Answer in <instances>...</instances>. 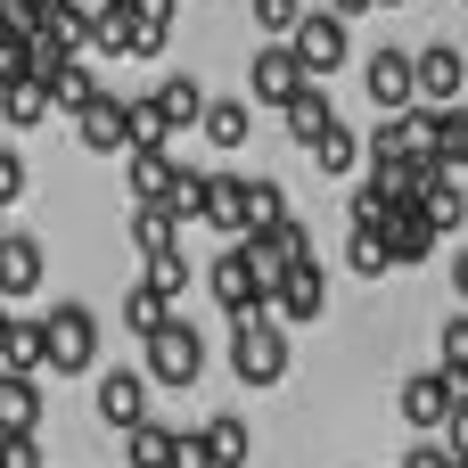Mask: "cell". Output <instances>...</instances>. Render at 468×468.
Wrapping results in <instances>:
<instances>
[{
    "label": "cell",
    "instance_id": "1",
    "mask_svg": "<svg viewBox=\"0 0 468 468\" xmlns=\"http://www.w3.org/2000/svg\"><path fill=\"white\" fill-rule=\"evenodd\" d=\"M206 288H214V304H222L230 321H263V313H271V288H280V271L255 255V239H230V247L214 255Z\"/></svg>",
    "mask_w": 468,
    "mask_h": 468
},
{
    "label": "cell",
    "instance_id": "2",
    "mask_svg": "<svg viewBox=\"0 0 468 468\" xmlns=\"http://www.w3.org/2000/svg\"><path fill=\"white\" fill-rule=\"evenodd\" d=\"M230 378L239 387H280L288 378V329L263 313V321H230Z\"/></svg>",
    "mask_w": 468,
    "mask_h": 468
},
{
    "label": "cell",
    "instance_id": "3",
    "mask_svg": "<svg viewBox=\"0 0 468 468\" xmlns=\"http://www.w3.org/2000/svg\"><path fill=\"white\" fill-rule=\"evenodd\" d=\"M49 378H82L99 370V313L90 304H49Z\"/></svg>",
    "mask_w": 468,
    "mask_h": 468
},
{
    "label": "cell",
    "instance_id": "4",
    "mask_svg": "<svg viewBox=\"0 0 468 468\" xmlns=\"http://www.w3.org/2000/svg\"><path fill=\"white\" fill-rule=\"evenodd\" d=\"M461 403H468V387L452 378V370H411V378H403V395H395L403 428H420V436H444Z\"/></svg>",
    "mask_w": 468,
    "mask_h": 468
},
{
    "label": "cell",
    "instance_id": "5",
    "mask_svg": "<svg viewBox=\"0 0 468 468\" xmlns=\"http://www.w3.org/2000/svg\"><path fill=\"white\" fill-rule=\"evenodd\" d=\"M148 387H197L206 378V337L189 329V321H173V329H156L148 337Z\"/></svg>",
    "mask_w": 468,
    "mask_h": 468
},
{
    "label": "cell",
    "instance_id": "6",
    "mask_svg": "<svg viewBox=\"0 0 468 468\" xmlns=\"http://www.w3.org/2000/svg\"><path fill=\"white\" fill-rule=\"evenodd\" d=\"M362 90H370L378 115H411L420 107V49H378L362 66Z\"/></svg>",
    "mask_w": 468,
    "mask_h": 468
},
{
    "label": "cell",
    "instance_id": "7",
    "mask_svg": "<svg viewBox=\"0 0 468 468\" xmlns=\"http://www.w3.org/2000/svg\"><path fill=\"white\" fill-rule=\"evenodd\" d=\"M304 82H313V74H304V58H296L288 41H263V49L247 58V99H255V107H288Z\"/></svg>",
    "mask_w": 468,
    "mask_h": 468
},
{
    "label": "cell",
    "instance_id": "8",
    "mask_svg": "<svg viewBox=\"0 0 468 468\" xmlns=\"http://www.w3.org/2000/svg\"><path fill=\"white\" fill-rule=\"evenodd\" d=\"M321 313H329V271H321V255H313V263H288L280 288H271V321L304 329V321H321Z\"/></svg>",
    "mask_w": 468,
    "mask_h": 468
},
{
    "label": "cell",
    "instance_id": "9",
    "mask_svg": "<svg viewBox=\"0 0 468 468\" xmlns=\"http://www.w3.org/2000/svg\"><path fill=\"white\" fill-rule=\"evenodd\" d=\"M41 280H49V247H41L33 230H8V239H0V304L41 296Z\"/></svg>",
    "mask_w": 468,
    "mask_h": 468
},
{
    "label": "cell",
    "instance_id": "10",
    "mask_svg": "<svg viewBox=\"0 0 468 468\" xmlns=\"http://www.w3.org/2000/svg\"><path fill=\"white\" fill-rule=\"evenodd\" d=\"M288 49H296V58H304V74L321 82V74H337V66H346V49H354V41H346V16H337V8H321V16H304V25L288 33Z\"/></svg>",
    "mask_w": 468,
    "mask_h": 468
},
{
    "label": "cell",
    "instance_id": "11",
    "mask_svg": "<svg viewBox=\"0 0 468 468\" xmlns=\"http://www.w3.org/2000/svg\"><path fill=\"white\" fill-rule=\"evenodd\" d=\"M90 403H99V420L107 428H148V370H99V387H90Z\"/></svg>",
    "mask_w": 468,
    "mask_h": 468
},
{
    "label": "cell",
    "instance_id": "12",
    "mask_svg": "<svg viewBox=\"0 0 468 468\" xmlns=\"http://www.w3.org/2000/svg\"><path fill=\"white\" fill-rule=\"evenodd\" d=\"M420 107H468V58L452 41L420 49Z\"/></svg>",
    "mask_w": 468,
    "mask_h": 468
},
{
    "label": "cell",
    "instance_id": "13",
    "mask_svg": "<svg viewBox=\"0 0 468 468\" xmlns=\"http://www.w3.org/2000/svg\"><path fill=\"white\" fill-rule=\"evenodd\" d=\"M74 140H82L90 156H132V99H99V107L74 123Z\"/></svg>",
    "mask_w": 468,
    "mask_h": 468
},
{
    "label": "cell",
    "instance_id": "14",
    "mask_svg": "<svg viewBox=\"0 0 468 468\" xmlns=\"http://www.w3.org/2000/svg\"><path fill=\"white\" fill-rule=\"evenodd\" d=\"M173 181H181L173 148H132V156H123V189H132L140 206H165V197H173Z\"/></svg>",
    "mask_w": 468,
    "mask_h": 468
},
{
    "label": "cell",
    "instance_id": "15",
    "mask_svg": "<svg viewBox=\"0 0 468 468\" xmlns=\"http://www.w3.org/2000/svg\"><path fill=\"white\" fill-rule=\"evenodd\" d=\"M0 436H41V378L0 370Z\"/></svg>",
    "mask_w": 468,
    "mask_h": 468
},
{
    "label": "cell",
    "instance_id": "16",
    "mask_svg": "<svg viewBox=\"0 0 468 468\" xmlns=\"http://www.w3.org/2000/svg\"><path fill=\"white\" fill-rule=\"evenodd\" d=\"M41 82H49V107H58V115H74V123L107 99V90H99V74H90L82 58H66V66H58V74H41Z\"/></svg>",
    "mask_w": 468,
    "mask_h": 468
},
{
    "label": "cell",
    "instance_id": "17",
    "mask_svg": "<svg viewBox=\"0 0 468 468\" xmlns=\"http://www.w3.org/2000/svg\"><path fill=\"white\" fill-rule=\"evenodd\" d=\"M329 132H337V107H329L321 82H304V90L288 99V140H296V148H321Z\"/></svg>",
    "mask_w": 468,
    "mask_h": 468
},
{
    "label": "cell",
    "instance_id": "18",
    "mask_svg": "<svg viewBox=\"0 0 468 468\" xmlns=\"http://www.w3.org/2000/svg\"><path fill=\"white\" fill-rule=\"evenodd\" d=\"M115 313H123V329H132V337H140V346H148V337H156V329H173V321H181V313H173V296H165V288H148V280H132V288H123V304H115Z\"/></svg>",
    "mask_w": 468,
    "mask_h": 468
},
{
    "label": "cell",
    "instance_id": "19",
    "mask_svg": "<svg viewBox=\"0 0 468 468\" xmlns=\"http://www.w3.org/2000/svg\"><path fill=\"white\" fill-rule=\"evenodd\" d=\"M206 230L247 239V173H214V189H206Z\"/></svg>",
    "mask_w": 468,
    "mask_h": 468
},
{
    "label": "cell",
    "instance_id": "20",
    "mask_svg": "<svg viewBox=\"0 0 468 468\" xmlns=\"http://www.w3.org/2000/svg\"><path fill=\"white\" fill-rule=\"evenodd\" d=\"M206 107H214V99H206V82H197V74H173V82H156V115H165L173 132L206 123Z\"/></svg>",
    "mask_w": 468,
    "mask_h": 468
},
{
    "label": "cell",
    "instance_id": "21",
    "mask_svg": "<svg viewBox=\"0 0 468 468\" xmlns=\"http://www.w3.org/2000/svg\"><path fill=\"white\" fill-rule=\"evenodd\" d=\"M197 132H206V148H222V156H239V148H247V132H255V107H247V99H214Z\"/></svg>",
    "mask_w": 468,
    "mask_h": 468
},
{
    "label": "cell",
    "instance_id": "22",
    "mask_svg": "<svg viewBox=\"0 0 468 468\" xmlns=\"http://www.w3.org/2000/svg\"><path fill=\"white\" fill-rule=\"evenodd\" d=\"M436 239H444V230L428 222V206H403V214L387 222V247H395V263H428V255H436Z\"/></svg>",
    "mask_w": 468,
    "mask_h": 468
},
{
    "label": "cell",
    "instance_id": "23",
    "mask_svg": "<svg viewBox=\"0 0 468 468\" xmlns=\"http://www.w3.org/2000/svg\"><path fill=\"white\" fill-rule=\"evenodd\" d=\"M123 452H132V468H173V461H181V428L148 420V428H132V436H123Z\"/></svg>",
    "mask_w": 468,
    "mask_h": 468
},
{
    "label": "cell",
    "instance_id": "24",
    "mask_svg": "<svg viewBox=\"0 0 468 468\" xmlns=\"http://www.w3.org/2000/svg\"><path fill=\"white\" fill-rule=\"evenodd\" d=\"M0 115H8V132H33V123H49V115H58V107H49V82L33 74V82L0 90Z\"/></svg>",
    "mask_w": 468,
    "mask_h": 468
},
{
    "label": "cell",
    "instance_id": "25",
    "mask_svg": "<svg viewBox=\"0 0 468 468\" xmlns=\"http://www.w3.org/2000/svg\"><path fill=\"white\" fill-rule=\"evenodd\" d=\"M255 255H263L271 271H288V263H313V230H304V222L288 214L280 230H263V239H255Z\"/></svg>",
    "mask_w": 468,
    "mask_h": 468
},
{
    "label": "cell",
    "instance_id": "26",
    "mask_svg": "<svg viewBox=\"0 0 468 468\" xmlns=\"http://www.w3.org/2000/svg\"><path fill=\"white\" fill-rule=\"evenodd\" d=\"M197 436H206V452H214V468H247V452H255L247 420H230V411H222V420H206Z\"/></svg>",
    "mask_w": 468,
    "mask_h": 468
},
{
    "label": "cell",
    "instance_id": "27",
    "mask_svg": "<svg viewBox=\"0 0 468 468\" xmlns=\"http://www.w3.org/2000/svg\"><path fill=\"white\" fill-rule=\"evenodd\" d=\"M132 247H140V255L156 263L165 247H181V222H173L165 206H132Z\"/></svg>",
    "mask_w": 468,
    "mask_h": 468
},
{
    "label": "cell",
    "instance_id": "28",
    "mask_svg": "<svg viewBox=\"0 0 468 468\" xmlns=\"http://www.w3.org/2000/svg\"><path fill=\"white\" fill-rule=\"evenodd\" d=\"M206 189H214V173H189L181 165V181H173V197H165V214L189 230V222H206Z\"/></svg>",
    "mask_w": 468,
    "mask_h": 468
},
{
    "label": "cell",
    "instance_id": "29",
    "mask_svg": "<svg viewBox=\"0 0 468 468\" xmlns=\"http://www.w3.org/2000/svg\"><path fill=\"white\" fill-rule=\"evenodd\" d=\"M288 222V206H280V181H247V239H263V230H280Z\"/></svg>",
    "mask_w": 468,
    "mask_h": 468
},
{
    "label": "cell",
    "instance_id": "30",
    "mask_svg": "<svg viewBox=\"0 0 468 468\" xmlns=\"http://www.w3.org/2000/svg\"><path fill=\"white\" fill-rule=\"evenodd\" d=\"M362 156H370V140H362V132H346V123H337V132L313 148V165H321V173H354Z\"/></svg>",
    "mask_w": 468,
    "mask_h": 468
},
{
    "label": "cell",
    "instance_id": "31",
    "mask_svg": "<svg viewBox=\"0 0 468 468\" xmlns=\"http://www.w3.org/2000/svg\"><path fill=\"white\" fill-rule=\"evenodd\" d=\"M346 263H354L362 280H378V271H395V247H387V230H354V239H346Z\"/></svg>",
    "mask_w": 468,
    "mask_h": 468
},
{
    "label": "cell",
    "instance_id": "32",
    "mask_svg": "<svg viewBox=\"0 0 468 468\" xmlns=\"http://www.w3.org/2000/svg\"><path fill=\"white\" fill-rule=\"evenodd\" d=\"M247 16H255V33H271V41H288V33L304 25V0H247Z\"/></svg>",
    "mask_w": 468,
    "mask_h": 468
},
{
    "label": "cell",
    "instance_id": "33",
    "mask_svg": "<svg viewBox=\"0 0 468 468\" xmlns=\"http://www.w3.org/2000/svg\"><path fill=\"white\" fill-rule=\"evenodd\" d=\"M436 370H452V378L468 387V313H452V321L436 329Z\"/></svg>",
    "mask_w": 468,
    "mask_h": 468
},
{
    "label": "cell",
    "instance_id": "34",
    "mask_svg": "<svg viewBox=\"0 0 468 468\" xmlns=\"http://www.w3.org/2000/svg\"><path fill=\"white\" fill-rule=\"evenodd\" d=\"M428 222H436V230H461V222H468V189L452 181V173L428 189Z\"/></svg>",
    "mask_w": 468,
    "mask_h": 468
},
{
    "label": "cell",
    "instance_id": "35",
    "mask_svg": "<svg viewBox=\"0 0 468 468\" xmlns=\"http://www.w3.org/2000/svg\"><path fill=\"white\" fill-rule=\"evenodd\" d=\"M189 280H197V271H189V255H181V247H165V255H156V263H148V288H165V296H173V304H181V296H189Z\"/></svg>",
    "mask_w": 468,
    "mask_h": 468
},
{
    "label": "cell",
    "instance_id": "36",
    "mask_svg": "<svg viewBox=\"0 0 468 468\" xmlns=\"http://www.w3.org/2000/svg\"><path fill=\"white\" fill-rule=\"evenodd\" d=\"M41 66H33V41H16V33H0V90H16V82H33Z\"/></svg>",
    "mask_w": 468,
    "mask_h": 468
},
{
    "label": "cell",
    "instance_id": "37",
    "mask_svg": "<svg viewBox=\"0 0 468 468\" xmlns=\"http://www.w3.org/2000/svg\"><path fill=\"white\" fill-rule=\"evenodd\" d=\"M173 140V123L156 115V99H132V148H165Z\"/></svg>",
    "mask_w": 468,
    "mask_h": 468
},
{
    "label": "cell",
    "instance_id": "38",
    "mask_svg": "<svg viewBox=\"0 0 468 468\" xmlns=\"http://www.w3.org/2000/svg\"><path fill=\"white\" fill-rule=\"evenodd\" d=\"M0 468H41V436H0Z\"/></svg>",
    "mask_w": 468,
    "mask_h": 468
},
{
    "label": "cell",
    "instance_id": "39",
    "mask_svg": "<svg viewBox=\"0 0 468 468\" xmlns=\"http://www.w3.org/2000/svg\"><path fill=\"white\" fill-rule=\"evenodd\" d=\"M16 197H25V156L0 148V206H16Z\"/></svg>",
    "mask_w": 468,
    "mask_h": 468
},
{
    "label": "cell",
    "instance_id": "40",
    "mask_svg": "<svg viewBox=\"0 0 468 468\" xmlns=\"http://www.w3.org/2000/svg\"><path fill=\"white\" fill-rule=\"evenodd\" d=\"M403 468H461V461H452V452H444V444H436V436H420V444H411V452H403Z\"/></svg>",
    "mask_w": 468,
    "mask_h": 468
},
{
    "label": "cell",
    "instance_id": "41",
    "mask_svg": "<svg viewBox=\"0 0 468 468\" xmlns=\"http://www.w3.org/2000/svg\"><path fill=\"white\" fill-rule=\"evenodd\" d=\"M436 444H444V452H452V461H468V403H461V411H452V428H444V436H436Z\"/></svg>",
    "mask_w": 468,
    "mask_h": 468
},
{
    "label": "cell",
    "instance_id": "42",
    "mask_svg": "<svg viewBox=\"0 0 468 468\" xmlns=\"http://www.w3.org/2000/svg\"><path fill=\"white\" fill-rule=\"evenodd\" d=\"M173 468H214V452H206V436H181V461Z\"/></svg>",
    "mask_w": 468,
    "mask_h": 468
},
{
    "label": "cell",
    "instance_id": "43",
    "mask_svg": "<svg viewBox=\"0 0 468 468\" xmlns=\"http://www.w3.org/2000/svg\"><path fill=\"white\" fill-rule=\"evenodd\" d=\"M452 296H461V304H468V247H461V255H452Z\"/></svg>",
    "mask_w": 468,
    "mask_h": 468
},
{
    "label": "cell",
    "instance_id": "44",
    "mask_svg": "<svg viewBox=\"0 0 468 468\" xmlns=\"http://www.w3.org/2000/svg\"><path fill=\"white\" fill-rule=\"evenodd\" d=\"M329 8H337V16H362V8H378V0H329Z\"/></svg>",
    "mask_w": 468,
    "mask_h": 468
},
{
    "label": "cell",
    "instance_id": "45",
    "mask_svg": "<svg viewBox=\"0 0 468 468\" xmlns=\"http://www.w3.org/2000/svg\"><path fill=\"white\" fill-rule=\"evenodd\" d=\"M107 8H140V16H148V0H107Z\"/></svg>",
    "mask_w": 468,
    "mask_h": 468
},
{
    "label": "cell",
    "instance_id": "46",
    "mask_svg": "<svg viewBox=\"0 0 468 468\" xmlns=\"http://www.w3.org/2000/svg\"><path fill=\"white\" fill-rule=\"evenodd\" d=\"M0 239H8V206H0Z\"/></svg>",
    "mask_w": 468,
    "mask_h": 468
},
{
    "label": "cell",
    "instance_id": "47",
    "mask_svg": "<svg viewBox=\"0 0 468 468\" xmlns=\"http://www.w3.org/2000/svg\"><path fill=\"white\" fill-rule=\"evenodd\" d=\"M378 8H403V0H378Z\"/></svg>",
    "mask_w": 468,
    "mask_h": 468
},
{
    "label": "cell",
    "instance_id": "48",
    "mask_svg": "<svg viewBox=\"0 0 468 468\" xmlns=\"http://www.w3.org/2000/svg\"><path fill=\"white\" fill-rule=\"evenodd\" d=\"M461 8H468V0H461Z\"/></svg>",
    "mask_w": 468,
    "mask_h": 468
},
{
    "label": "cell",
    "instance_id": "49",
    "mask_svg": "<svg viewBox=\"0 0 468 468\" xmlns=\"http://www.w3.org/2000/svg\"><path fill=\"white\" fill-rule=\"evenodd\" d=\"M461 468H468V461H461Z\"/></svg>",
    "mask_w": 468,
    "mask_h": 468
}]
</instances>
